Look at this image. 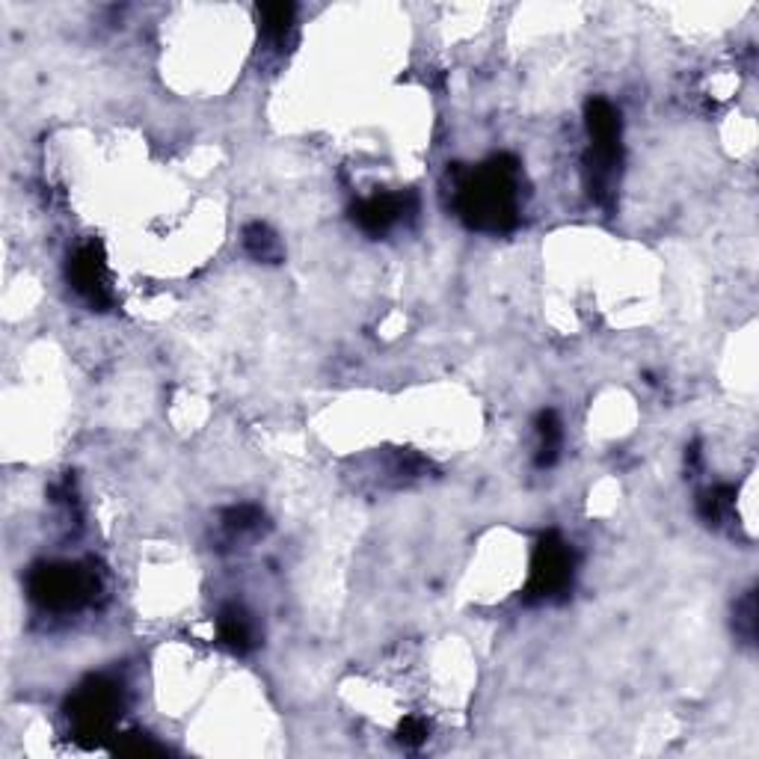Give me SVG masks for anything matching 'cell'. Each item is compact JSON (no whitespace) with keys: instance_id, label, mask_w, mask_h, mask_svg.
Here are the masks:
<instances>
[{"instance_id":"cell-14","label":"cell","mask_w":759,"mask_h":759,"mask_svg":"<svg viewBox=\"0 0 759 759\" xmlns=\"http://www.w3.org/2000/svg\"><path fill=\"white\" fill-rule=\"evenodd\" d=\"M733 626H736V635H739L745 644H754V641H757V593H754V590H748V593L736 602V620H733Z\"/></svg>"},{"instance_id":"cell-10","label":"cell","mask_w":759,"mask_h":759,"mask_svg":"<svg viewBox=\"0 0 759 759\" xmlns=\"http://www.w3.org/2000/svg\"><path fill=\"white\" fill-rule=\"evenodd\" d=\"M537 466L540 469H550L555 466L560 457V449H564V428H560V419L555 410H543L537 416Z\"/></svg>"},{"instance_id":"cell-1","label":"cell","mask_w":759,"mask_h":759,"mask_svg":"<svg viewBox=\"0 0 759 759\" xmlns=\"http://www.w3.org/2000/svg\"><path fill=\"white\" fill-rule=\"evenodd\" d=\"M454 208L469 229L505 235L520 226V160L496 155L472 170L454 167Z\"/></svg>"},{"instance_id":"cell-2","label":"cell","mask_w":759,"mask_h":759,"mask_svg":"<svg viewBox=\"0 0 759 759\" xmlns=\"http://www.w3.org/2000/svg\"><path fill=\"white\" fill-rule=\"evenodd\" d=\"M585 125L590 134L588 151V184L590 196L602 208H614L618 200L620 163H623V122L620 111L609 99H590L585 107Z\"/></svg>"},{"instance_id":"cell-3","label":"cell","mask_w":759,"mask_h":759,"mask_svg":"<svg viewBox=\"0 0 759 759\" xmlns=\"http://www.w3.org/2000/svg\"><path fill=\"white\" fill-rule=\"evenodd\" d=\"M99 590L101 576L92 564L48 560L36 564L27 576V593L45 611H78L95 602Z\"/></svg>"},{"instance_id":"cell-11","label":"cell","mask_w":759,"mask_h":759,"mask_svg":"<svg viewBox=\"0 0 759 759\" xmlns=\"http://www.w3.org/2000/svg\"><path fill=\"white\" fill-rule=\"evenodd\" d=\"M294 15H297L294 3H261L259 19L264 39L273 42V45H285V39L294 31Z\"/></svg>"},{"instance_id":"cell-12","label":"cell","mask_w":759,"mask_h":759,"mask_svg":"<svg viewBox=\"0 0 759 759\" xmlns=\"http://www.w3.org/2000/svg\"><path fill=\"white\" fill-rule=\"evenodd\" d=\"M733 505H736V487H727V484L712 487L698 501L700 520L706 522V525H721L733 513Z\"/></svg>"},{"instance_id":"cell-13","label":"cell","mask_w":759,"mask_h":759,"mask_svg":"<svg viewBox=\"0 0 759 759\" xmlns=\"http://www.w3.org/2000/svg\"><path fill=\"white\" fill-rule=\"evenodd\" d=\"M264 525V513L259 505H235L223 513V529L229 531L231 537H243V534H256Z\"/></svg>"},{"instance_id":"cell-5","label":"cell","mask_w":759,"mask_h":759,"mask_svg":"<svg viewBox=\"0 0 759 759\" xmlns=\"http://www.w3.org/2000/svg\"><path fill=\"white\" fill-rule=\"evenodd\" d=\"M576 576V552L558 531L540 534L534 555H531L529 585L522 590V602L540 605V602L564 600L573 590Z\"/></svg>"},{"instance_id":"cell-7","label":"cell","mask_w":759,"mask_h":759,"mask_svg":"<svg viewBox=\"0 0 759 759\" xmlns=\"http://www.w3.org/2000/svg\"><path fill=\"white\" fill-rule=\"evenodd\" d=\"M419 208V202L412 193H377V196H369L353 205L350 217L360 226L365 235L371 238H380L392 231L398 223H404L407 217H412Z\"/></svg>"},{"instance_id":"cell-16","label":"cell","mask_w":759,"mask_h":759,"mask_svg":"<svg viewBox=\"0 0 759 759\" xmlns=\"http://www.w3.org/2000/svg\"><path fill=\"white\" fill-rule=\"evenodd\" d=\"M398 741L404 748H421L428 741V724L419 715H410V718L400 721L398 727Z\"/></svg>"},{"instance_id":"cell-8","label":"cell","mask_w":759,"mask_h":759,"mask_svg":"<svg viewBox=\"0 0 759 759\" xmlns=\"http://www.w3.org/2000/svg\"><path fill=\"white\" fill-rule=\"evenodd\" d=\"M217 635L238 656H247V653H252L261 644L259 620L252 618L243 605H226L217 614Z\"/></svg>"},{"instance_id":"cell-6","label":"cell","mask_w":759,"mask_h":759,"mask_svg":"<svg viewBox=\"0 0 759 759\" xmlns=\"http://www.w3.org/2000/svg\"><path fill=\"white\" fill-rule=\"evenodd\" d=\"M69 285L78 297L90 303L92 309H111L113 291H111V270H107V256L99 240H90L69 256Z\"/></svg>"},{"instance_id":"cell-4","label":"cell","mask_w":759,"mask_h":759,"mask_svg":"<svg viewBox=\"0 0 759 759\" xmlns=\"http://www.w3.org/2000/svg\"><path fill=\"white\" fill-rule=\"evenodd\" d=\"M122 712V686L107 680V677H90V680L78 686L66 703V718H69L71 736L80 745H101L111 739L116 718Z\"/></svg>"},{"instance_id":"cell-9","label":"cell","mask_w":759,"mask_h":759,"mask_svg":"<svg viewBox=\"0 0 759 759\" xmlns=\"http://www.w3.org/2000/svg\"><path fill=\"white\" fill-rule=\"evenodd\" d=\"M243 250H247L250 259L261 261V264H280L285 259V247H282L280 235L270 229L268 223L259 220L243 229Z\"/></svg>"},{"instance_id":"cell-15","label":"cell","mask_w":759,"mask_h":759,"mask_svg":"<svg viewBox=\"0 0 759 759\" xmlns=\"http://www.w3.org/2000/svg\"><path fill=\"white\" fill-rule=\"evenodd\" d=\"M113 754H120V757H151V754H163V748L158 741H151V736H146V733H125L113 745Z\"/></svg>"}]
</instances>
